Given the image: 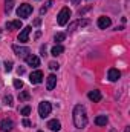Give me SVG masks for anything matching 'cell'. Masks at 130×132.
Wrapping results in <instances>:
<instances>
[{
  "instance_id": "6da1fadb",
  "label": "cell",
  "mask_w": 130,
  "mask_h": 132,
  "mask_svg": "<svg viewBox=\"0 0 130 132\" xmlns=\"http://www.w3.org/2000/svg\"><path fill=\"white\" fill-rule=\"evenodd\" d=\"M73 125L77 129H83L87 125V114L83 104H77L73 108Z\"/></svg>"
},
{
  "instance_id": "7a4b0ae2",
  "label": "cell",
  "mask_w": 130,
  "mask_h": 132,
  "mask_svg": "<svg viewBox=\"0 0 130 132\" xmlns=\"http://www.w3.org/2000/svg\"><path fill=\"white\" fill-rule=\"evenodd\" d=\"M70 15H72L70 9H69V8H63V9L58 12V17H57V22H58V25H60V26H64L66 23L69 22Z\"/></svg>"
},
{
  "instance_id": "3957f363",
  "label": "cell",
  "mask_w": 130,
  "mask_h": 132,
  "mask_svg": "<svg viewBox=\"0 0 130 132\" xmlns=\"http://www.w3.org/2000/svg\"><path fill=\"white\" fill-rule=\"evenodd\" d=\"M51 111H52V104L49 103V101H41L40 104H38V114H40V117L41 118H46L49 114H51Z\"/></svg>"
},
{
  "instance_id": "277c9868",
  "label": "cell",
  "mask_w": 130,
  "mask_h": 132,
  "mask_svg": "<svg viewBox=\"0 0 130 132\" xmlns=\"http://www.w3.org/2000/svg\"><path fill=\"white\" fill-rule=\"evenodd\" d=\"M31 14H32V6H31V5H28V3L20 5V6H18V9H17V15H18V17H22V19H26V17H29Z\"/></svg>"
},
{
  "instance_id": "5b68a950",
  "label": "cell",
  "mask_w": 130,
  "mask_h": 132,
  "mask_svg": "<svg viewBox=\"0 0 130 132\" xmlns=\"http://www.w3.org/2000/svg\"><path fill=\"white\" fill-rule=\"evenodd\" d=\"M12 49H14V52L20 57V59H26L28 55H29V48H26V46H18V45H14L12 46Z\"/></svg>"
},
{
  "instance_id": "8992f818",
  "label": "cell",
  "mask_w": 130,
  "mask_h": 132,
  "mask_svg": "<svg viewBox=\"0 0 130 132\" xmlns=\"http://www.w3.org/2000/svg\"><path fill=\"white\" fill-rule=\"evenodd\" d=\"M29 81L32 83V85H38V83H41L43 81V72L41 71H34L31 72V75H29Z\"/></svg>"
},
{
  "instance_id": "52a82bcc",
  "label": "cell",
  "mask_w": 130,
  "mask_h": 132,
  "mask_svg": "<svg viewBox=\"0 0 130 132\" xmlns=\"http://www.w3.org/2000/svg\"><path fill=\"white\" fill-rule=\"evenodd\" d=\"M12 128H14L12 120H9V118H3V120L0 121V129H2L3 132H11L12 131Z\"/></svg>"
},
{
  "instance_id": "ba28073f",
  "label": "cell",
  "mask_w": 130,
  "mask_h": 132,
  "mask_svg": "<svg viewBox=\"0 0 130 132\" xmlns=\"http://www.w3.org/2000/svg\"><path fill=\"white\" fill-rule=\"evenodd\" d=\"M31 31H32V28H31V26L23 28V29H22V32L18 34V42H20V43H26V42H28V38H29Z\"/></svg>"
},
{
  "instance_id": "9c48e42d",
  "label": "cell",
  "mask_w": 130,
  "mask_h": 132,
  "mask_svg": "<svg viewBox=\"0 0 130 132\" xmlns=\"http://www.w3.org/2000/svg\"><path fill=\"white\" fill-rule=\"evenodd\" d=\"M110 23H112V20L109 19V17H99L98 19V28L99 29H106V28H109L110 26Z\"/></svg>"
},
{
  "instance_id": "30bf717a",
  "label": "cell",
  "mask_w": 130,
  "mask_h": 132,
  "mask_svg": "<svg viewBox=\"0 0 130 132\" xmlns=\"http://www.w3.org/2000/svg\"><path fill=\"white\" fill-rule=\"evenodd\" d=\"M55 85H57V77H55L54 74H51V75L46 78V88H48V91H52V89L55 88Z\"/></svg>"
},
{
  "instance_id": "8fae6325",
  "label": "cell",
  "mask_w": 130,
  "mask_h": 132,
  "mask_svg": "<svg viewBox=\"0 0 130 132\" xmlns=\"http://www.w3.org/2000/svg\"><path fill=\"white\" fill-rule=\"evenodd\" d=\"M107 77H109V80H110V81H116V80L121 77V72H119L118 69L112 68V69H109V74H107Z\"/></svg>"
},
{
  "instance_id": "7c38bea8",
  "label": "cell",
  "mask_w": 130,
  "mask_h": 132,
  "mask_svg": "<svg viewBox=\"0 0 130 132\" xmlns=\"http://www.w3.org/2000/svg\"><path fill=\"white\" fill-rule=\"evenodd\" d=\"M26 63L29 66H32V68H37V66H40V59L37 57V55H28L26 57Z\"/></svg>"
},
{
  "instance_id": "4fadbf2b",
  "label": "cell",
  "mask_w": 130,
  "mask_h": 132,
  "mask_svg": "<svg viewBox=\"0 0 130 132\" xmlns=\"http://www.w3.org/2000/svg\"><path fill=\"white\" fill-rule=\"evenodd\" d=\"M89 100H92L94 103H98V101H101V92L98 91V89H94V91H90L89 92Z\"/></svg>"
},
{
  "instance_id": "5bb4252c",
  "label": "cell",
  "mask_w": 130,
  "mask_h": 132,
  "mask_svg": "<svg viewBox=\"0 0 130 132\" xmlns=\"http://www.w3.org/2000/svg\"><path fill=\"white\" fill-rule=\"evenodd\" d=\"M89 22L87 20H77V22H73V23H70L69 25V32H72V31H75V28H78V26H86Z\"/></svg>"
},
{
  "instance_id": "9a60e30c",
  "label": "cell",
  "mask_w": 130,
  "mask_h": 132,
  "mask_svg": "<svg viewBox=\"0 0 130 132\" xmlns=\"http://www.w3.org/2000/svg\"><path fill=\"white\" fill-rule=\"evenodd\" d=\"M48 128H49L51 131H54V132H58L60 129H61V123H60L58 120H51V121L48 123Z\"/></svg>"
},
{
  "instance_id": "2e32d148",
  "label": "cell",
  "mask_w": 130,
  "mask_h": 132,
  "mask_svg": "<svg viewBox=\"0 0 130 132\" xmlns=\"http://www.w3.org/2000/svg\"><path fill=\"white\" fill-rule=\"evenodd\" d=\"M22 28V22L20 20H14V22H8L6 23V29L12 31V29H20Z\"/></svg>"
},
{
  "instance_id": "e0dca14e",
  "label": "cell",
  "mask_w": 130,
  "mask_h": 132,
  "mask_svg": "<svg viewBox=\"0 0 130 132\" xmlns=\"http://www.w3.org/2000/svg\"><path fill=\"white\" fill-rule=\"evenodd\" d=\"M64 52V48L61 46V45H55L52 49H51V54L54 55V57H57V55H60V54H63Z\"/></svg>"
},
{
  "instance_id": "ac0fdd59",
  "label": "cell",
  "mask_w": 130,
  "mask_h": 132,
  "mask_svg": "<svg viewBox=\"0 0 130 132\" xmlns=\"http://www.w3.org/2000/svg\"><path fill=\"white\" fill-rule=\"evenodd\" d=\"M107 121H109V118H107L106 115H98L97 118H95V125H97V126H106Z\"/></svg>"
},
{
  "instance_id": "d6986e66",
  "label": "cell",
  "mask_w": 130,
  "mask_h": 132,
  "mask_svg": "<svg viewBox=\"0 0 130 132\" xmlns=\"http://www.w3.org/2000/svg\"><path fill=\"white\" fill-rule=\"evenodd\" d=\"M12 6H14V0H5V11L8 14L12 11Z\"/></svg>"
},
{
  "instance_id": "ffe728a7",
  "label": "cell",
  "mask_w": 130,
  "mask_h": 132,
  "mask_svg": "<svg viewBox=\"0 0 130 132\" xmlns=\"http://www.w3.org/2000/svg\"><path fill=\"white\" fill-rule=\"evenodd\" d=\"M31 98V95H29V92H26V91H22L20 94H18V100L20 101H26V100Z\"/></svg>"
},
{
  "instance_id": "44dd1931",
  "label": "cell",
  "mask_w": 130,
  "mask_h": 132,
  "mask_svg": "<svg viewBox=\"0 0 130 132\" xmlns=\"http://www.w3.org/2000/svg\"><path fill=\"white\" fill-rule=\"evenodd\" d=\"M64 38H66V34H63V32H57L55 34V37H54L55 43H60V42H63Z\"/></svg>"
},
{
  "instance_id": "7402d4cb",
  "label": "cell",
  "mask_w": 130,
  "mask_h": 132,
  "mask_svg": "<svg viewBox=\"0 0 130 132\" xmlns=\"http://www.w3.org/2000/svg\"><path fill=\"white\" fill-rule=\"evenodd\" d=\"M5 104H6V106H12V104H14V103H12V95H9V94L5 95Z\"/></svg>"
},
{
  "instance_id": "603a6c76",
  "label": "cell",
  "mask_w": 130,
  "mask_h": 132,
  "mask_svg": "<svg viewBox=\"0 0 130 132\" xmlns=\"http://www.w3.org/2000/svg\"><path fill=\"white\" fill-rule=\"evenodd\" d=\"M14 88H15V89H22V88H23V81L18 80V78H15V80H14Z\"/></svg>"
},
{
  "instance_id": "cb8c5ba5",
  "label": "cell",
  "mask_w": 130,
  "mask_h": 132,
  "mask_svg": "<svg viewBox=\"0 0 130 132\" xmlns=\"http://www.w3.org/2000/svg\"><path fill=\"white\" fill-rule=\"evenodd\" d=\"M5 71H6V72L12 71V62H11V60H6V62H5Z\"/></svg>"
},
{
  "instance_id": "d4e9b609",
  "label": "cell",
  "mask_w": 130,
  "mask_h": 132,
  "mask_svg": "<svg viewBox=\"0 0 130 132\" xmlns=\"http://www.w3.org/2000/svg\"><path fill=\"white\" fill-rule=\"evenodd\" d=\"M29 114H31V108L29 106H25L22 109V115H29Z\"/></svg>"
},
{
  "instance_id": "484cf974",
  "label": "cell",
  "mask_w": 130,
  "mask_h": 132,
  "mask_svg": "<svg viewBox=\"0 0 130 132\" xmlns=\"http://www.w3.org/2000/svg\"><path fill=\"white\" fill-rule=\"evenodd\" d=\"M49 68H51V69H54V71H55V69H58V68H60V65H58V63H57V62H51V63H49Z\"/></svg>"
},
{
  "instance_id": "4316f807",
  "label": "cell",
  "mask_w": 130,
  "mask_h": 132,
  "mask_svg": "<svg viewBox=\"0 0 130 132\" xmlns=\"http://www.w3.org/2000/svg\"><path fill=\"white\" fill-rule=\"evenodd\" d=\"M23 126H25V128H29V126H31V121H29L28 118H25V120H23Z\"/></svg>"
},
{
  "instance_id": "83f0119b",
  "label": "cell",
  "mask_w": 130,
  "mask_h": 132,
  "mask_svg": "<svg viewBox=\"0 0 130 132\" xmlns=\"http://www.w3.org/2000/svg\"><path fill=\"white\" fill-rule=\"evenodd\" d=\"M40 22H41L40 19H35V22H34V25H35V26H38V25H40Z\"/></svg>"
},
{
  "instance_id": "f1b7e54d",
  "label": "cell",
  "mask_w": 130,
  "mask_h": 132,
  "mask_svg": "<svg viewBox=\"0 0 130 132\" xmlns=\"http://www.w3.org/2000/svg\"><path fill=\"white\" fill-rule=\"evenodd\" d=\"M80 2L81 0H70V3H73V5H80Z\"/></svg>"
},
{
  "instance_id": "f546056e",
  "label": "cell",
  "mask_w": 130,
  "mask_h": 132,
  "mask_svg": "<svg viewBox=\"0 0 130 132\" xmlns=\"http://www.w3.org/2000/svg\"><path fill=\"white\" fill-rule=\"evenodd\" d=\"M18 74H20V75L25 74V69H23V68H18Z\"/></svg>"
},
{
  "instance_id": "4dcf8cb0",
  "label": "cell",
  "mask_w": 130,
  "mask_h": 132,
  "mask_svg": "<svg viewBox=\"0 0 130 132\" xmlns=\"http://www.w3.org/2000/svg\"><path fill=\"white\" fill-rule=\"evenodd\" d=\"M124 132H130V128H126V131Z\"/></svg>"
},
{
  "instance_id": "1f68e13d",
  "label": "cell",
  "mask_w": 130,
  "mask_h": 132,
  "mask_svg": "<svg viewBox=\"0 0 130 132\" xmlns=\"http://www.w3.org/2000/svg\"><path fill=\"white\" fill-rule=\"evenodd\" d=\"M38 132H43V131H38Z\"/></svg>"
}]
</instances>
